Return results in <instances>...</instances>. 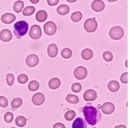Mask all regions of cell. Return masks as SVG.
I'll return each instance as SVG.
<instances>
[{
  "mask_svg": "<svg viewBox=\"0 0 130 128\" xmlns=\"http://www.w3.org/2000/svg\"><path fill=\"white\" fill-rule=\"evenodd\" d=\"M47 2L50 6H53L58 4L59 0H47Z\"/></svg>",
  "mask_w": 130,
  "mask_h": 128,
  "instance_id": "cell-38",
  "label": "cell"
},
{
  "mask_svg": "<svg viewBox=\"0 0 130 128\" xmlns=\"http://www.w3.org/2000/svg\"><path fill=\"white\" fill-rule=\"evenodd\" d=\"M53 128H66L64 125L61 122H57L54 125Z\"/></svg>",
  "mask_w": 130,
  "mask_h": 128,
  "instance_id": "cell-39",
  "label": "cell"
},
{
  "mask_svg": "<svg viewBox=\"0 0 130 128\" xmlns=\"http://www.w3.org/2000/svg\"><path fill=\"white\" fill-rule=\"evenodd\" d=\"M121 81L124 84H127L128 83V73L124 72L121 75Z\"/></svg>",
  "mask_w": 130,
  "mask_h": 128,
  "instance_id": "cell-37",
  "label": "cell"
},
{
  "mask_svg": "<svg viewBox=\"0 0 130 128\" xmlns=\"http://www.w3.org/2000/svg\"><path fill=\"white\" fill-rule=\"evenodd\" d=\"M10 128H16V127H10Z\"/></svg>",
  "mask_w": 130,
  "mask_h": 128,
  "instance_id": "cell-43",
  "label": "cell"
},
{
  "mask_svg": "<svg viewBox=\"0 0 130 128\" xmlns=\"http://www.w3.org/2000/svg\"><path fill=\"white\" fill-rule=\"evenodd\" d=\"M109 36L114 40H119L124 36L123 29L120 26H114L109 31Z\"/></svg>",
  "mask_w": 130,
  "mask_h": 128,
  "instance_id": "cell-3",
  "label": "cell"
},
{
  "mask_svg": "<svg viewBox=\"0 0 130 128\" xmlns=\"http://www.w3.org/2000/svg\"><path fill=\"white\" fill-rule=\"evenodd\" d=\"M82 17H83V14L80 11H76L71 14V19L73 22H77L80 21Z\"/></svg>",
  "mask_w": 130,
  "mask_h": 128,
  "instance_id": "cell-27",
  "label": "cell"
},
{
  "mask_svg": "<svg viewBox=\"0 0 130 128\" xmlns=\"http://www.w3.org/2000/svg\"><path fill=\"white\" fill-rule=\"evenodd\" d=\"M29 37L33 39H39L42 36V31L40 26L34 25L31 27L29 31Z\"/></svg>",
  "mask_w": 130,
  "mask_h": 128,
  "instance_id": "cell-6",
  "label": "cell"
},
{
  "mask_svg": "<svg viewBox=\"0 0 130 128\" xmlns=\"http://www.w3.org/2000/svg\"><path fill=\"white\" fill-rule=\"evenodd\" d=\"M58 52V49L57 45L54 43L49 44L47 47V54L51 57H56Z\"/></svg>",
  "mask_w": 130,
  "mask_h": 128,
  "instance_id": "cell-16",
  "label": "cell"
},
{
  "mask_svg": "<svg viewBox=\"0 0 130 128\" xmlns=\"http://www.w3.org/2000/svg\"><path fill=\"white\" fill-rule=\"evenodd\" d=\"M8 100L6 97L4 96H0V107L2 108H6L8 106Z\"/></svg>",
  "mask_w": 130,
  "mask_h": 128,
  "instance_id": "cell-36",
  "label": "cell"
},
{
  "mask_svg": "<svg viewBox=\"0 0 130 128\" xmlns=\"http://www.w3.org/2000/svg\"><path fill=\"white\" fill-rule=\"evenodd\" d=\"M105 5L104 2L101 0H95L92 2L91 7L93 10L96 12H100L103 10Z\"/></svg>",
  "mask_w": 130,
  "mask_h": 128,
  "instance_id": "cell-12",
  "label": "cell"
},
{
  "mask_svg": "<svg viewBox=\"0 0 130 128\" xmlns=\"http://www.w3.org/2000/svg\"><path fill=\"white\" fill-rule=\"evenodd\" d=\"M14 119V114L10 112H6L4 116V120L7 123H10Z\"/></svg>",
  "mask_w": 130,
  "mask_h": 128,
  "instance_id": "cell-32",
  "label": "cell"
},
{
  "mask_svg": "<svg viewBox=\"0 0 130 128\" xmlns=\"http://www.w3.org/2000/svg\"><path fill=\"white\" fill-rule=\"evenodd\" d=\"M16 19V17L15 15L11 13H5L3 14L1 17V21L3 23L5 24H10L12 23Z\"/></svg>",
  "mask_w": 130,
  "mask_h": 128,
  "instance_id": "cell-14",
  "label": "cell"
},
{
  "mask_svg": "<svg viewBox=\"0 0 130 128\" xmlns=\"http://www.w3.org/2000/svg\"><path fill=\"white\" fill-rule=\"evenodd\" d=\"M114 128H127V127L124 125H117L116 126H115Z\"/></svg>",
  "mask_w": 130,
  "mask_h": 128,
  "instance_id": "cell-40",
  "label": "cell"
},
{
  "mask_svg": "<svg viewBox=\"0 0 130 128\" xmlns=\"http://www.w3.org/2000/svg\"><path fill=\"white\" fill-rule=\"evenodd\" d=\"M6 82L9 86H11L14 82V76L12 74H8L6 75Z\"/></svg>",
  "mask_w": 130,
  "mask_h": 128,
  "instance_id": "cell-35",
  "label": "cell"
},
{
  "mask_svg": "<svg viewBox=\"0 0 130 128\" xmlns=\"http://www.w3.org/2000/svg\"><path fill=\"white\" fill-rule=\"evenodd\" d=\"M24 2L22 1H16L14 3V5L13 7L14 10L17 13H21L24 7Z\"/></svg>",
  "mask_w": 130,
  "mask_h": 128,
  "instance_id": "cell-24",
  "label": "cell"
},
{
  "mask_svg": "<svg viewBox=\"0 0 130 128\" xmlns=\"http://www.w3.org/2000/svg\"><path fill=\"white\" fill-rule=\"evenodd\" d=\"M12 37L11 32L9 29H4L0 32V39L4 42L10 41Z\"/></svg>",
  "mask_w": 130,
  "mask_h": 128,
  "instance_id": "cell-13",
  "label": "cell"
},
{
  "mask_svg": "<svg viewBox=\"0 0 130 128\" xmlns=\"http://www.w3.org/2000/svg\"><path fill=\"white\" fill-rule=\"evenodd\" d=\"M62 56L65 59H69L72 56V52L71 49L69 48H65L61 51Z\"/></svg>",
  "mask_w": 130,
  "mask_h": 128,
  "instance_id": "cell-29",
  "label": "cell"
},
{
  "mask_svg": "<svg viewBox=\"0 0 130 128\" xmlns=\"http://www.w3.org/2000/svg\"><path fill=\"white\" fill-rule=\"evenodd\" d=\"M92 128H96V127H92Z\"/></svg>",
  "mask_w": 130,
  "mask_h": 128,
  "instance_id": "cell-44",
  "label": "cell"
},
{
  "mask_svg": "<svg viewBox=\"0 0 130 128\" xmlns=\"http://www.w3.org/2000/svg\"><path fill=\"white\" fill-rule=\"evenodd\" d=\"M93 56V52L92 50L89 49H86L82 52V57L86 61L91 59Z\"/></svg>",
  "mask_w": 130,
  "mask_h": 128,
  "instance_id": "cell-20",
  "label": "cell"
},
{
  "mask_svg": "<svg viewBox=\"0 0 130 128\" xmlns=\"http://www.w3.org/2000/svg\"><path fill=\"white\" fill-rule=\"evenodd\" d=\"M40 84L38 82L36 81V80H32V81L30 82L28 84V89L29 91H36L39 88Z\"/></svg>",
  "mask_w": 130,
  "mask_h": 128,
  "instance_id": "cell-25",
  "label": "cell"
},
{
  "mask_svg": "<svg viewBox=\"0 0 130 128\" xmlns=\"http://www.w3.org/2000/svg\"><path fill=\"white\" fill-rule=\"evenodd\" d=\"M26 64L30 67H36L39 63V58L36 54H30L27 57Z\"/></svg>",
  "mask_w": 130,
  "mask_h": 128,
  "instance_id": "cell-8",
  "label": "cell"
},
{
  "mask_svg": "<svg viewBox=\"0 0 130 128\" xmlns=\"http://www.w3.org/2000/svg\"><path fill=\"white\" fill-rule=\"evenodd\" d=\"M47 13L46 11L43 10L37 11L36 14V19L37 21L40 22H43L45 21L47 19Z\"/></svg>",
  "mask_w": 130,
  "mask_h": 128,
  "instance_id": "cell-19",
  "label": "cell"
},
{
  "mask_svg": "<svg viewBox=\"0 0 130 128\" xmlns=\"http://www.w3.org/2000/svg\"><path fill=\"white\" fill-rule=\"evenodd\" d=\"M35 11V8L34 6H27L23 10V14L25 16H29L33 14Z\"/></svg>",
  "mask_w": 130,
  "mask_h": 128,
  "instance_id": "cell-28",
  "label": "cell"
},
{
  "mask_svg": "<svg viewBox=\"0 0 130 128\" xmlns=\"http://www.w3.org/2000/svg\"><path fill=\"white\" fill-rule=\"evenodd\" d=\"M66 100L67 102H69V103L73 104H76L79 102V97L76 95H67V96L66 97Z\"/></svg>",
  "mask_w": 130,
  "mask_h": 128,
  "instance_id": "cell-22",
  "label": "cell"
},
{
  "mask_svg": "<svg viewBox=\"0 0 130 128\" xmlns=\"http://www.w3.org/2000/svg\"><path fill=\"white\" fill-rule=\"evenodd\" d=\"M82 85L79 83H75L71 86V90L74 92L78 93L81 91L82 90Z\"/></svg>",
  "mask_w": 130,
  "mask_h": 128,
  "instance_id": "cell-34",
  "label": "cell"
},
{
  "mask_svg": "<svg viewBox=\"0 0 130 128\" xmlns=\"http://www.w3.org/2000/svg\"><path fill=\"white\" fill-rule=\"evenodd\" d=\"M107 87L109 91H110L111 92H116L119 89L120 85L116 80H111L108 83Z\"/></svg>",
  "mask_w": 130,
  "mask_h": 128,
  "instance_id": "cell-18",
  "label": "cell"
},
{
  "mask_svg": "<svg viewBox=\"0 0 130 128\" xmlns=\"http://www.w3.org/2000/svg\"><path fill=\"white\" fill-rule=\"evenodd\" d=\"M102 56H103V58L104 59L105 61L106 62H111L113 59V55L109 51H105L103 53Z\"/></svg>",
  "mask_w": 130,
  "mask_h": 128,
  "instance_id": "cell-31",
  "label": "cell"
},
{
  "mask_svg": "<svg viewBox=\"0 0 130 128\" xmlns=\"http://www.w3.org/2000/svg\"><path fill=\"white\" fill-rule=\"evenodd\" d=\"M72 128H87L86 121L81 117H78L74 121L72 125Z\"/></svg>",
  "mask_w": 130,
  "mask_h": 128,
  "instance_id": "cell-15",
  "label": "cell"
},
{
  "mask_svg": "<svg viewBox=\"0 0 130 128\" xmlns=\"http://www.w3.org/2000/svg\"><path fill=\"white\" fill-rule=\"evenodd\" d=\"M97 22L94 18H89L85 21L84 24V27L88 32H93L97 29Z\"/></svg>",
  "mask_w": 130,
  "mask_h": 128,
  "instance_id": "cell-4",
  "label": "cell"
},
{
  "mask_svg": "<svg viewBox=\"0 0 130 128\" xmlns=\"http://www.w3.org/2000/svg\"><path fill=\"white\" fill-rule=\"evenodd\" d=\"M69 2H75L76 1H68Z\"/></svg>",
  "mask_w": 130,
  "mask_h": 128,
  "instance_id": "cell-42",
  "label": "cell"
},
{
  "mask_svg": "<svg viewBox=\"0 0 130 128\" xmlns=\"http://www.w3.org/2000/svg\"><path fill=\"white\" fill-rule=\"evenodd\" d=\"M28 77L26 74H21L18 77V82L21 84H25L28 82Z\"/></svg>",
  "mask_w": 130,
  "mask_h": 128,
  "instance_id": "cell-33",
  "label": "cell"
},
{
  "mask_svg": "<svg viewBox=\"0 0 130 128\" xmlns=\"http://www.w3.org/2000/svg\"><path fill=\"white\" fill-rule=\"evenodd\" d=\"M83 112L86 121L89 125H95L101 119V114L100 110L88 104L83 107Z\"/></svg>",
  "mask_w": 130,
  "mask_h": 128,
  "instance_id": "cell-1",
  "label": "cell"
},
{
  "mask_svg": "<svg viewBox=\"0 0 130 128\" xmlns=\"http://www.w3.org/2000/svg\"><path fill=\"white\" fill-rule=\"evenodd\" d=\"M27 120L24 116H18L15 119V124L19 127H23L26 125Z\"/></svg>",
  "mask_w": 130,
  "mask_h": 128,
  "instance_id": "cell-23",
  "label": "cell"
},
{
  "mask_svg": "<svg viewBox=\"0 0 130 128\" xmlns=\"http://www.w3.org/2000/svg\"><path fill=\"white\" fill-rule=\"evenodd\" d=\"M57 13L61 16H64L68 14L70 11V7L67 5H61L57 7Z\"/></svg>",
  "mask_w": 130,
  "mask_h": 128,
  "instance_id": "cell-21",
  "label": "cell"
},
{
  "mask_svg": "<svg viewBox=\"0 0 130 128\" xmlns=\"http://www.w3.org/2000/svg\"><path fill=\"white\" fill-rule=\"evenodd\" d=\"M14 33L17 38L20 39L26 34L28 30V24L24 21L17 22L14 25Z\"/></svg>",
  "mask_w": 130,
  "mask_h": 128,
  "instance_id": "cell-2",
  "label": "cell"
},
{
  "mask_svg": "<svg viewBox=\"0 0 130 128\" xmlns=\"http://www.w3.org/2000/svg\"><path fill=\"white\" fill-rule=\"evenodd\" d=\"M45 100V97L43 94L39 92L35 94L32 98V101L34 104L37 106H40L44 104Z\"/></svg>",
  "mask_w": 130,
  "mask_h": 128,
  "instance_id": "cell-9",
  "label": "cell"
},
{
  "mask_svg": "<svg viewBox=\"0 0 130 128\" xmlns=\"http://www.w3.org/2000/svg\"><path fill=\"white\" fill-rule=\"evenodd\" d=\"M97 97V92L93 89H88L84 92L83 98L85 101H94Z\"/></svg>",
  "mask_w": 130,
  "mask_h": 128,
  "instance_id": "cell-10",
  "label": "cell"
},
{
  "mask_svg": "<svg viewBox=\"0 0 130 128\" xmlns=\"http://www.w3.org/2000/svg\"><path fill=\"white\" fill-rule=\"evenodd\" d=\"M31 2H32V4H37L39 2V0H35V1H34V0H30Z\"/></svg>",
  "mask_w": 130,
  "mask_h": 128,
  "instance_id": "cell-41",
  "label": "cell"
},
{
  "mask_svg": "<svg viewBox=\"0 0 130 128\" xmlns=\"http://www.w3.org/2000/svg\"><path fill=\"white\" fill-rule=\"evenodd\" d=\"M102 112L105 114H110L115 110L114 105L110 102H106L101 107Z\"/></svg>",
  "mask_w": 130,
  "mask_h": 128,
  "instance_id": "cell-11",
  "label": "cell"
},
{
  "mask_svg": "<svg viewBox=\"0 0 130 128\" xmlns=\"http://www.w3.org/2000/svg\"><path fill=\"white\" fill-rule=\"evenodd\" d=\"M49 87L52 89H56L58 88L61 85V81L57 77H54L50 80L48 83Z\"/></svg>",
  "mask_w": 130,
  "mask_h": 128,
  "instance_id": "cell-17",
  "label": "cell"
},
{
  "mask_svg": "<svg viewBox=\"0 0 130 128\" xmlns=\"http://www.w3.org/2000/svg\"><path fill=\"white\" fill-rule=\"evenodd\" d=\"M23 104V101L19 97H17L14 100H12L11 101V107L12 108L17 109L18 108Z\"/></svg>",
  "mask_w": 130,
  "mask_h": 128,
  "instance_id": "cell-26",
  "label": "cell"
},
{
  "mask_svg": "<svg viewBox=\"0 0 130 128\" xmlns=\"http://www.w3.org/2000/svg\"><path fill=\"white\" fill-rule=\"evenodd\" d=\"M76 116V113L72 110H70L66 112L64 114L65 119L67 121H72Z\"/></svg>",
  "mask_w": 130,
  "mask_h": 128,
  "instance_id": "cell-30",
  "label": "cell"
},
{
  "mask_svg": "<svg viewBox=\"0 0 130 128\" xmlns=\"http://www.w3.org/2000/svg\"><path fill=\"white\" fill-rule=\"evenodd\" d=\"M88 74V71L86 67L83 66H79L74 70V75L76 79L78 80H83L86 78Z\"/></svg>",
  "mask_w": 130,
  "mask_h": 128,
  "instance_id": "cell-5",
  "label": "cell"
},
{
  "mask_svg": "<svg viewBox=\"0 0 130 128\" xmlns=\"http://www.w3.org/2000/svg\"><path fill=\"white\" fill-rule=\"evenodd\" d=\"M44 30L47 36H53L57 31V26L53 22L48 21L44 25Z\"/></svg>",
  "mask_w": 130,
  "mask_h": 128,
  "instance_id": "cell-7",
  "label": "cell"
}]
</instances>
